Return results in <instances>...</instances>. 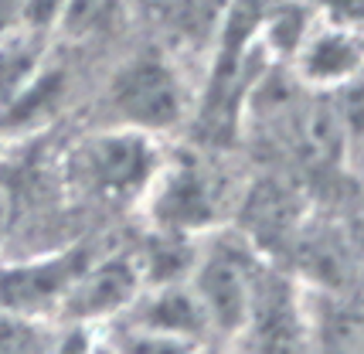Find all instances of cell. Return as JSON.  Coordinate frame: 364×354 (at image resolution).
Masks as SVG:
<instances>
[{"label": "cell", "mask_w": 364, "mask_h": 354, "mask_svg": "<svg viewBox=\"0 0 364 354\" xmlns=\"http://www.w3.org/2000/svg\"><path fill=\"white\" fill-rule=\"evenodd\" d=\"M99 338L109 344L112 354H201L198 340L146 331V327H133V323H123V321L102 323Z\"/></svg>", "instance_id": "obj_13"}, {"label": "cell", "mask_w": 364, "mask_h": 354, "mask_svg": "<svg viewBox=\"0 0 364 354\" xmlns=\"http://www.w3.org/2000/svg\"><path fill=\"white\" fill-rule=\"evenodd\" d=\"M222 354H255V348H245L242 340H228V348Z\"/></svg>", "instance_id": "obj_15"}, {"label": "cell", "mask_w": 364, "mask_h": 354, "mask_svg": "<svg viewBox=\"0 0 364 354\" xmlns=\"http://www.w3.org/2000/svg\"><path fill=\"white\" fill-rule=\"evenodd\" d=\"M314 354H361V331H358V310L344 306L341 300L320 290V304L306 313Z\"/></svg>", "instance_id": "obj_12"}, {"label": "cell", "mask_w": 364, "mask_h": 354, "mask_svg": "<svg viewBox=\"0 0 364 354\" xmlns=\"http://www.w3.org/2000/svg\"><path fill=\"white\" fill-rule=\"evenodd\" d=\"M109 109L119 127L140 133H164L184 116V89L174 68L154 55L133 58L116 72L109 85Z\"/></svg>", "instance_id": "obj_4"}, {"label": "cell", "mask_w": 364, "mask_h": 354, "mask_svg": "<svg viewBox=\"0 0 364 354\" xmlns=\"http://www.w3.org/2000/svg\"><path fill=\"white\" fill-rule=\"evenodd\" d=\"M303 225V201L293 188L283 181H262L255 184L245 205H242V235L252 242L255 249H283L296 239Z\"/></svg>", "instance_id": "obj_8"}, {"label": "cell", "mask_w": 364, "mask_h": 354, "mask_svg": "<svg viewBox=\"0 0 364 354\" xmlns=\"http://www.w3.org/2000/svg\"><path fill=\"white\" fill-rule=\"evenodd\" d=\"M194 259H198V245L191 235L154 228L133 262L140 273V286H167V283H188Z\"/></svg>", "instance_id": "obj_10"}, {"label": "cell", "mask_w": 364, "mask_h": 354, "mask_svg": "<svg viewBox=\"0 0 364 354\" xmlns=\"http://www.w3.org/2000/svg\"><path fill=\"white\" fill-rule=\"evenodd\" d=\"M41 55H45L41 31L17 28L0 38V113L14 106L31 89V82L41 75Z\"/></svg>", "instance_id": "obj_11"}, {"label": "cell", "mask_w": 364, "mask_h": 354, "mask_svg": "<svg viewBox=\"0 0 364 354\" xmlns=\"http://www.w3.org/2000/svg\"><path fill=\"white\" fill-rule=\"evenodd\" d=\"M143 205L154 218V228L194 239L201 232H211L222 218V181L198 157L177 154L157 163Z\"/></svg>", "instance_id": "obj_3"}, {"label": "cell", "mask_w": 364, "mask_h": 354, "mask_svg": "<svg viewBox=\"0 0 364 354\" xmlns=\"http://www.w3.org/2000/svg\"><path fill=\"white\" fill-rule=\"evenodd\" d=\"M157 163L160 150L150 133L119 127L82 140L72 157V181L85 198L106 205H133L143 201Z\"/></svg>", "instance_id": "obj_2"}, {"label": "cell", "mask_w": 364, "mask_h": 354, "mask_svg": "<svg viewBox=\"0 0 364 354\" xmlns=\"http://www.w3.org/2000/svg\"><path fill=\"white\" fill-rule=\"evenodd\" d=\"M112 321L133 323V327H146V331H160V334H177V338L201 340L211 334L208 317L198 296L188 283H167V286H140V293L129 300V306L112 317Z\"/></svg>", "instance_id": "obj_7"}, {"label": "cell", "mask_w": 364, "mask_h": 354, "mask_svg": "<svg viewBox=\"0 0 364 354\" xmlns=\"http://www.w3.org/2000/svg\"><path fill=\"white\" fill-rule=\"evenodd\" d=\"M55 323L0 313V354H51Z\"/></svg>", "instance_id": "obj_14"}, {"label": "cell", "mask_w": 364, "mask_h": 354, "mask_svg": "<svg viewBox=\"0 0 364 354\" xmlns=\"http://www.w3.org/2000/svg\"><path fill=\"white\" fill-rule=\"evenodd\" d=\"M262 279L266 273L259 266V249L242 232H222L211 235L205 249H198L188 286L205 310L211 334L242 340L249 334Z\"/></svg>", "instance_id": "obj_1"}, {"label": "cell", "mask_w": 364, "mask_h": 354, "mask_svg": "<svg viewBox=\"0 0 364 354\" xmlns=\"http://www.w3.org/2000/svg\"><path fill=\"white\" fill-rule=\"evenodd\" d=\"M95 259L89 245H72L58 256H41L28 262H7L0 266V313L17 317H38L51 321L62 306L72 279Z\"/></svg>", "instance_id": "obj_5"}, {"label": "cell", "mask_w": 364, "mask_h": 354, "mask_svg": "<svg viewBox=\"0 0 364 354\" xmlns=\"http://www.w3.org/2000/svg\"><path fill=\"white\" fill-rule=\"evenodd\" d=\"M136 293H140V273H136L133 256H95L72 279V286L62 296V306L55 313V323L102 327L112 317H119Z\"/></svg>", "instance_id": "obj_6"}, {"label": "cell", "mask_w": 364, "mask_h": 354, "mask_svg": "<svg viewBox=\"0 0 364 354\" xmlns=\"http://www.w3.org/2000/svg\"><path fill=\"white\" fill-rule=\"evenodd\" d=\"M92 354H112V351H109V344H106V340H102V338H95V348H92Z\"/></svg>", "instance_id": "obj_16"}, {"label": "cell", "mask_w": 364, "mask_h": 354, "mask_svg": "<svg viewBox=\"0 0 364 354\" xmlns=\"http://www.w3.org/2000/svg\"><path fill=\"white\" fill-rule=\"evenodd\" d=\"M300 75L314 85H350L361 68V41L350 28H323L303 38Z\"/></svg>", "instance_id": "obj_9"}]
</instances>
